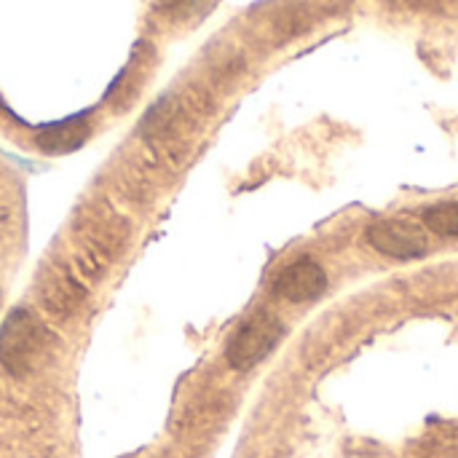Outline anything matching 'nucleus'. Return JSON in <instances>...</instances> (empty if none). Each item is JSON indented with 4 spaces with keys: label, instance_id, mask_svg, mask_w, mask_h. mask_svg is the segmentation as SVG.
I'll return each instance as SVG.
<instances>
[{
    "label": "nucleus",
    "instance_id": "f257e3e1",
    "mask_svg": "<svg viewBox=\"0 0 458 458\" xmlns=\"http://www.w3.org/2000/svg\"><path fill=\"white\" fill-rule=\"evenodd\" d=\"M48 354V333L30 309H13L0 327V365L13 378L35 373Z\"/></svg>",
    "mask_w": 458,
    "mask_h": 458
},
{
    "label": "nucleus",
    "instance_id": "f03ea898",
    "mask_svg": "<svg viewBox=\"0 0 458 458\" xmlns=\"http://www.w3.org/2000/svg\"><path fill=\"white\" fill-rule=\"evenodd\" d=\"M282 335H284V325L274 314L258 311L233 333L231 344L225 349V360L233 370L247 373L276 349Z\"/></svg>",
    "mask_w": 458,
    "mask_h": 458
},
{
    "label": "nucleus",
    "instance_id": "7ed1b4c3",
    "mask_svg": "<svg viewBox=\"0 0 458 458\" xmlns=\"http://www.w3.org/2000/svg\"><path fill=\"white\" fill-rule=\"evenodd\" d=\"M365 242L394 260H416L427 252V231L411 217H386L365 231Z\"/></svg>",
    "mask_w": 458,
    "mask_h": 458
},
{
    "label": "nucleus",
    "instance_id": "20e7f679",
    "mask_svg": "<svg viewBox=\"0 0 458 458\" xmlns=\"http://www.w3.org/2000/svg\"><path fill=\"white\" fill-rule=\"evenodd\" d=\"M325 290H327V274L314 258H298L295 263L284 266L274 279V293L290 303L317 301Z\"/></svg>",
    "mask_w": 458,
    "mask_h": 458
},
{
    "label": "nucleus",
    "instance_id": "39448f33",
    "mask_svg": "<svg viewBox=\"0 0 458 458\" xmlns=\"http://www.w3.org/2000/svg\"><path fill=\"white\" fill-rule=\"evenodd\" d=\"M89 137V115L78 113L67 121L48 123L38 131V148L51 156H62L70 150H78Z\"/></svg>",
    "mask_w": 458,
    "mask_h": 458
},
{
    "label": "nucleus",
    "instance_id": "423d86ee",
    "mask_svg": "<svg viewBox=\"0 0 458 458\" xmlns=\"http://www.w3.org/2000/svg\"><path fill=\"white\" fill-rule=\"evenodd\" d=\"M40 295L48 306V311H54L56 317H70L86 298V290L72 282L70 276H54L46 284H40Z\"/></svg>",
    "mask_w": 458,
    "mask_h": 458
},
{
    "label": "nucleus",
    "instance_id": "0eeeda50",
    "mask_svg": "<svg viewBox=\"0 0 458 458\" xmlns=\"http://www.w3.org/2000/svg\"><path fill=\"white\" fill-rule=\"evenodd\" d=\"M424 225L437 233V236H445V239H454L458 236V201H443V204H432L427 212H424Z\"/></svg>",
    "mask_w": 458,
    "mask_h": 458
},
{
    "label": "nucleus",
    "instance_id": "6e6552de",
    "mask_svg": "<svg viewBox=\"0 0 458 458\" xmlns=\"http://www.w3.org/2000/svg\"><path fill=\"white\" fill-rule=\"evenodd\" d=\"M207 5L209 0H156V11L169 21H188Z\"/></svg>",
    "mask_w": 458,
    "mask_h": 458
},
{
    "label": "nucleus",
    "instance_id": "1a4fd4ad",
    "mask_svg": "<svg viewBox=\"0 0 458 458\" xmlns=\"http://www.w3.org/2000/svg\"><path fill=\"white\" fill-rule=\"evenodd\" d=\"M424 454L427 458H458V432H437Z\"/></svg>",
    "mask_w": 458,
    "mask_h": 458
}]
</instances>
